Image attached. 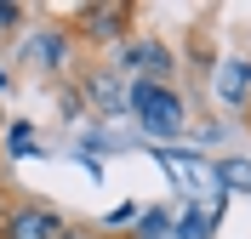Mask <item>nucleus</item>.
<instances>
[{
	"instance_id": "1",
	"label": "nucleus",
	"mask_w": 251,
	"mask_h": 239,
	"mask_svg": "<svg viewBox=\"0 0 251 239\" xmlns=\"http://www.w3.org/2000/svg\"><path fill=\"white\" fill-rule=\"evenodd\" d=\"M69 40L75 46H126L137 34V6L131 0H86L69 12Z\"/></svg>"
},
{
	"instance_id": "2",
	"label": "nucleus",
	"mask_w": 251,
	"mask_h": 239,
	"mask_svg": "<svg viewBox=\"0 0 251 239\" xmlns=\"http://www.w3.org/2000/svg\"><path fill=\"white\" fill-rule=\"evenodd\" d=\"M126 109L137 114V126L149 131V137H183V126H188L183 97H177L172 86H154V80H131V86H126Z\"/></svg>"
},
{
	"instance_id": "3",
	"label": "nucleus",
	"mask_w": 251,
	"mask_h": 239,
	"mask_svg": "<svg viewBox=\"0 0 251 239\" xmlns=\"http://www.w3.org/2000/svg\"><path fill=\"white\" fill-rule=\"evenodd\" d=\"M63 228H69V217L40 194H17L0 217V239H57Z\"/></svg>"
},
{
	"instance_id": "4",
	"label": "nucleus",
	"mask_w": 251,
	"mask_h": 239,
	"mask_svg": "<svg viewBox=\"0 0 251 239\" xmlns=\"http://www.w3.org/2000/svg\"><path fill=\"white\" fill-rule=\"evenodd\" d=\"M120 68H131L137 80H154V86H172L177 57H172L166 40H154V34H131V40L120 46Z\"/></svg>"
},
{
	"instance_id": "5",
	"label": "nucleus",
	"mask_w": 251,
	"mask_h": 239,
	"mask_svg": "<svg viewBox=\"0 0 251 239\" xmlns=\"http://www.w3.org/2000/svg\"><path fill=\"white\" fill-rule=\"evenodd\" d=\"M80 97H86V109H97V114H126V86H120L114 68H86Z\"/></svg>"
},
{
	"instance_id": "6",
	"label": "nucleus",
	"mask_w": 251,
	"mask_h": 239,
	"mask_svg": "<svg viewBox=\"0 0 251 239\" xmlns=\"http://www.w3.org/2000/svg\"><path fill=\"white\" fill-rule=\"evenodd\" d=\"M246 91H251V63H240V57L217 63V97H223V103L246 109Z\"/></svg>"
},
{
	"instance_id": "7",
	"label": "nucleus",
	"mask_w": 251,
	"mask_h": 239,
	"mask_svg": "<svg viewBox=\"0 0 251 239\" xmlns=\"http://www.w3.org/2000/svg\"><path fill=\"white\" fill-rule=\"evenodd\" d=\"M217 176H223V188L251 194V165H246V159H223V165H217Z\"/></svg>"
},
{
	"instance_id": "8",
	"label": "nucleus",
	"mask_w": 251,
	"mask_h": 239,
	"mask_svg": "<svg viewBox=\"0 0 251 239\" xmlns=\"http://www.w3.org/2000/svg\"><path fill=\"white\" fill-rule=\"evenodd\" d=\"M6 148H12L17 159H23V154H34L40 143H34V131H29V126H12V131H6Z\"/></svg>"
},
{
	"instance_id": "9",
	"label": "nucleus",
	"mask_w": 251,
	"mask_h": 239,
	"mask_svg": "<svg viewBox=\"0 0 251 239\" xmlns=\"http://www.w3.org/2000/svg\"><path fill=\"white\" fill-rule=\"evenodd\" d=\"M17 23H23V6L17 0H0V34H12Z\"/></svg>"
},
{
	"instance_id": "10",
	"label": "nucleus",
	"mask_w": 251,
	"mask_h": 239,
	"mask_svg": "<svg viewBox=\"0 0 251 239\" xmlns=\"http://www.w3.org/2000/svg\"><path fill=\"white\" fill-rule=\"evenodd\" d=\"M57 239H103V228H92V222H69Z\"/></svg>"
},
{
	"instance_id": "11",
	"label": "nucleus",
	"mask_w": 251,
	"mask_h": 239,
	"mask_svg": "<svg viewBox=\"0 0 251 239\" xmlns=\"http://www.w3.org/2000/svg\"><path fill=\"white\" fill-rule=\"evenodd\" d=\"M12 199H17V194H6V182H0V217H6V205H12Z\"/></svg>"
},
{
	"instance_id": "12",
	"label": "nucleus",
	"mask_w": 251,
	"mask_h": 239,
	"mask_svg": "<svg viewBox=\"0 0 251 239\" xmlns=\"http://www.w3.org/2000/svg\"><path fill=\"white\" fill-rule=\"evenodd\" d=\"M240 120H246V131H251V103H246V109H240Z\"/></svg>"
}]
</instances>
